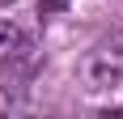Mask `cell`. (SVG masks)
Wrapping results in <instances>:
<instances>
[{"instance_id": "cell-1", "label": "cell", "mask_w": 123, "mask_h": 119, "mask_svg": "<svg viewBox=\"0 0 123 119\" xmlns=\"http://www.w3.org/2000/svg\"><path fill=\"white\" fill-rule=\"evenodd\" d=\"M81 77H85L89 89L123 85V34H106L102 43H93L89 55L81 60Z\"/></svg>"}, {"instance_id": "cell-2", "label": "cell", "mask_w": 123, "mask_h": 119, "mask_svg": "<svg viewBox=\"0 0 123 119\" xmlns=\"http://www.w3.org/2000/svg\"><path fill=\"white\" fill-rule=\"evenodd\" d=\"M34 60H38V38H34V30L30 26H21V21H13V17H4L0 21V68H9V72H17V68H34Z\"/></svg>"}, {"instance_id": "cell-3", "label": "cell", "mask_w": 123, "mask_h": 119, "mask_svg": "<svg viewBox=\"0 0 123 119\" xmlns=\"http://www.w3.org/2000/svg\"><path fill=\"white\" fill-rule=\"evenodd\" d=\"M68 9V0H38V17H55Z\"/></svg>"}]
</instances>
